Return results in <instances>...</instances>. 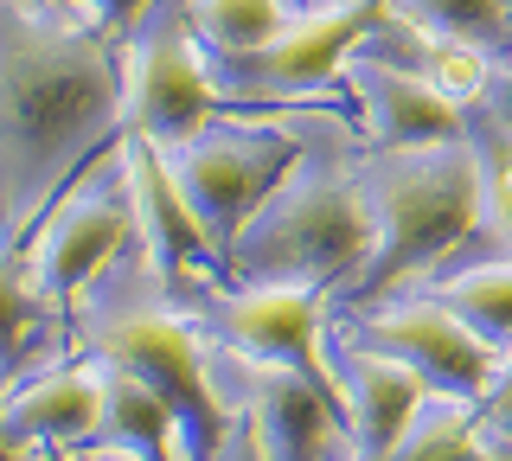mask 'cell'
Returning <instances> with one entry per match:
<instances>
[{
    "instance_id": "obj_6",
    "label": "cell",
    "mask_w": 512,
    "mask_h": 461,
    "mask_svg": "<svg viewBox=\"0 0 512 461\" xmlns=\"http://www.w3.org/2000/svg\"><path fill=\"white\" fill-rule=\"evenodd\" d=\"M96 353H103V365H122V372L148 378L167 397L180 429H186V455H224L231 423H224L212 372H205L199 340H192V327L180 314H160V308L116 314V321L96 327Z\"/></svg>"
},
{
    "instance_id": "obj_18",
    "label": "cell",
    "mask_w": 512,
    "mask_h": 461,
    "mask_svg": "<svg viewBox=\"0 0 512 461\" xmlns=\"http://www.w3.org/2000/svg\"><path fill=\"white\" fill-rule=\"evenodd\" d=\"M429 301H442L455 321H468L493 353L506 359L512 346V257L506 263H487V269H468V276H448V282H429L423 289Z\"/></svg>"
},
{
    "instance_id": "obj_9",
    "label": "cell",
    "mask_w": 512,
    "mask_h": 461,
    "mask_svg": "<svg viewBox=\"0 0 512 461\" xmlns=\"http://www.w3.org/2000/svg\"><path fill=\"white\" fill-rule=\"evenodd\" d=\"M237 391H244V417H250V449L276 455V461H327V455H359L352 449V423L340 410V391L320 378L295 372V365H269L250 353L224 346Z\"/></svg>"
},
{
    "instance_id": "obj_5",
    "label": "cell",
    "mask_w": 512,
    "mask_h": 461,
    "mask_svg": "<svg viewBox=\"0 0 512 461\" xmlns=\"http://www.w3.org/2000/svg\"><path fill=\"white\" fill-rule=\"evenodd\" d=\"M167 167H173L180 199L192 205L199 231L212 237V250L224 263V250L244 231V218L301 167V141L276 135V129H212V135L199 129V135L167 148Z\"/></svg>"
},
{
    "instance_id": "obj_15",
    "label": "cell",
    "mask_w": 512,
    "mask_h": 461,
    "mask_svg": "<svg viewBox=\"0 0 512 461\" xmlns=\"http://www.w3.org/2000/svg\"><path fill=\"white\" fill-rule=\"evenodd\" d=\"M96 429H103V372L64 365V372H39L0 404V455L84 449V436Z\"/></svg>"
},
{
    "instance_id": "obj_2",
    "label": "cell",
    "mask_w": 512,
    "mask_h": 461,
    "mask_svg": "<svg viewBox=\"0 0 512 461\" xmlns=\"http://www.w3.org/2000/svg\"><path fill=\"white\" fill-rule=\"evenodd\" d=\"M365 205H372V250L340 282V308L359 314L391 289L429 276L448 250L480 225L487 173L474 141H429V148H378L359 167Z\"/></svg>"
},
{
    "instance_id": "obj_27",
    "label": "cell",
    "mask_w": 512,
    "mask_h": 461,
    "mask_svg": "<svg viewBox=\"0 0 512 461\" xmlns=\"http://www.w3.org/2000/svg\"><path fill=\"white\" fill-rule=\"evenodd\" d=\"M288 13H314V0H288Z\"/></svg>"
},
{
    "instance_id": "obj_17",
    "label": "cell",
    "mask_w": 512,
    "mask_h": 461,
    "mask_svg": "<svg viewBox=\"0 0 512 461\" xmlns=\"http://www.w3.org/2000/svg\"><path fill=\"white\" fill-rule=\"evenodd\" d=\"M397 461H487L493 442L480 429V404L474 397H448V391H429L416 404V417L404 423V436L391 442Z\"/></svg>"
},
{
    "instance_id": "obj_23",
    "label": "cell",
    "mask_w": 512,
    "mask_h": 461,
    "mask_svg": "<svg viewBox=\"0 0 512 461\" xmlns=\"http://www.w3.org/2000/svg\"><path fill=\"white\" fill-rule=\"evenodd\" d=\"M480 429H487L493 455H512V378H500V385L480 397Z\"/></svg>"
},
{
    "instance_id": "obj_26",
    "label": "cell",
    "mask_w": 512,
    "mask_h": 461,
    "mask_svg": "<svg viewBox=\"0 0 512 461\" xmlns=\"http://www.w3.org/2000/svg\"><path fill=\"white\" fill-rule=\"evenodd\" d=\"M493 58H500V71H512V26H506V39L493 45Z\"/></svg>"
},
{
    "instance_id": "obj_11",
    "label": "cell",
    "mask_w": 512,
    "mask_h": 461,
    "mask_svg": "<svg viewBox=\"0 0 512 461\" xmlns=\"http://www.w3.org/2000/svg\"><path fill=\"white\" fill-rule=\"evenodd\" d=\"M135 231L141 225H135L128 167L116 161L109 173H96L90 186H77V193L39 225V244H32V289L45 301H58V308H71V301L84 295V282L116 257Z\"/></svg>"
},
{
    "instance_id": "obj_29",
    "label": "cell",
    "mask_w": 512,
    "mask_h": 461,
    "mask_svg": "<svg viewBox=\"0 0 512 461\" xmlns=\"http://www.w3.org/2000/svg\"><path fill=\"white\" fill-rule=\"evenodd\" d=\"M0 404H7V391H0Z\"/></svg>"
},
{
    "instance_id": "obj_13",
    "label": "cell",
    "mask_w": 512,
    "mask_h": 461,
    "mask_svg": "<svg viewBox=\"0 0 512 461\" xmlns=\"http://www.w3.org/2000/svg\"><path fill=\"white\" fill-rule=\"evenodd\" d=\"M122 167H128V193H135V225L148 237V257L160 269V282H180L186 269H199V263L224 269L212 237L199 231V218H192V205L180 199L167 148L148 141V135H135V129H122Z\"/></svg>"
},
{
    "instance_id": "obj_4",
    "label": "cell",
    "mask_w": 512,
    "mask_h": 461,
    "mask_svg": "<svg viewBox=\"0 0 512 461\" xmlns=\"http://www.w3.org/2000/svg\"><path fill=\"white\" fill-rule=\"evenodd\" d=\"M391 13V0H340V7H314V13H288V26L276 39H263L256 52H205L218 97L237 103H301L340 77L346 52L359 39H372V26Z\"/></svg>"
},
{
    "instance_id": "obj_22",
    "label": "cell",
    "mask_w": 512,
    "mask_h": 461,
    "mask_svg": "<svg viewBox=\"0 0 512 461\" xmlns=\"http://www.w3.org/2000/svg\"><path fill=\"white\" fill-rule=\"evenodd\" d=\"M26 340H32V289L0 250V372L26 353Z\"/></svg>"
},
{
    "instance_id": "obj_12",
    "label": "cell",
    "mask_w": 512,
    "mask_h": 461,
    "mask_svg": "<svg viewBox=\"0 0 512 461\" xmlns=\"http://www.w3.org/2000/svg\"><path fill=\"white\" fill-rule=\"evenodd\" d=\"M327 372H333V391H340V410L352 423V449L359 455H391V442L404 436L416 404L429 397L423 372H410L391 353H372V346H352L340 333L327 340Z\"/></svg>"
},
{
    "instance_id": "obj_14",
    "label": "cell",
    "mask_w": 512,
    "mask_h": 461,
    "mask_svg": "<svg viewBox=\"0 0 512 461\" xmlns=\"http://www.w3.org/2000/svg\"><path fill=\"white\" fill-rule=\"evenodd\" d=\"M352 97L365 109V129L378 148H429V141H461V97L429 84L423 71L397 58L365 52L352 71Z\"/></svg>"
},
{
    "instance_id": "obj_19",
    "label": "cell",
    "mask_w": 512,
    "mask_h": 461,
    "mask_svg": "<svg viewBox=\"0 0 512 461\" xmlns=\"http://www.w3.org/2000/svg\"><path fill=\"white\" fill-rule=\"evenodd\" d=\"M186 20L205 52H256L288 26V0H192Z\"/></svg>"
},
{
    "instance_id": "obj_24",
    "label": "cell",
    "mask_w": 512,
    "mask_h": 461,
    "mask_svg": "<svg viewBox=\"0 0 512 461\" xmlns=\"http://www.w3.org/2000/svg\"><path fill=\"white\" fill-rule=\"evenodd\" d=\"M71 7H84L96 26H109V33H128V26L141 20V7H148V0H71Z\"/></svg>"
},
{
    "instance_id": "obj_28",
    "label": "cell",
    "mask_w": 512,
    "mask_h": 461,
    "mask_svg": "<svg viewBox=\"0 0 512 461\" xmlns=\"http://www.w3.org/2000/svg\"><path fill=\"white\" fill-rule=\"evenodd\" d=\"M500 378H512V346H506V359H500Z\"/></svg>"
},
{
    "instance_id": "obj_7",
    "label": "cell",
    "mask_w": 512,
    "mask_h": 461,
    "mask_svg": "<svg viewBox=\"0 0 512 461\" xmlns=\"http://www.w3.org/2000/svg\"><path fill=\"white\" fill-rule=\"evenodd\" d=\"M340 340L404 359L410 372H423L429 391H448V397H474L480 404L500 385V353L429 295H404V301H384V308L372 301V308H359L352 327H340Z\"/></svg>"
},
{
    "instance_id": "obj_3",
    "label": "cell",
    "mask_w": 512,
    "mask_h": 461,
    "mask_svg": "<svg viewBox=\"0 0 512 461\" xmlns=\"http://www.w3.org/2000/svg\"><path fill=\"white\" fill-rule=\"evenodd\" d=\"M372 250V205L346 167L288 173L224 250V282H346Z\"/></svg>"
},
{
    "instance_id": "obj_20",
    "label": "cell",
    "mask_w": 512,
    "mask_h": 461,
    "mask_svg": "<svg viewBox=\"0 0 512 461\" xmlns=\"http://www.w3.org/2000/svg\"><path fill=\"white\" fill-rule=\"evenodd\" d=\"M404 7L416 26H429L442 39H461V45H480L487 58L512 26V0H404Z\"/></svg>"
},
{
    "instance_id": "obj_1",
    "label": "cell",
    "mask_w": 512,
    "mask_h": 461,
    "mask_svg": "<svg viewBox=\"0 0 512 461\" xmlns=\"http://www.w3.org/2000/svg\"><path fill=\"white\" fill-rule=\"evenodd\" d=\"M128 65L103 33L32 0H0V212L32 225L39 205L122 129Z\"/></svg>"
},
{
    "instance_id": "obj_16",
    "label": "cell",
    "mask_w": 512,
    "mask_h": 461,
    "mask_svg": "<svg viewBox=\"0 0 512 461\" xmlns=\"http://www.w3.org/2000/svg\"><path fill=\"white\" fill-rule=\"evenodd\" d=\"M103 436L109 442H84V449L90 455H135V461L186 455V429L173 417V404L148 378L122 372V365H103Z\"/></svg>"
},
{
    "instance_id": "obj_25",
    "label": "cell",
    "mask_w": 512,
    "mask_h": 461,
    "mask_svg": "<svg viewBox=\"0 0 512 461\" xmlns=\"http://www.w3.org/2000/svg\"><path fill=\"white\" fill-rule=\"evenodd\" d=\"M480 109H487L500 129H512V71H487V90H480Z\"/></svg>"
},
{
    "instance_id": "obj_8",
    "label": "cell",
    "mask_w": 512,
    "mask_h": 461,
    "mask_svg": "<svg viewBox=\"0 0 512 461\" xmlns=\"http://www.w3.org/2000/svg\"><path fill=\"white\" fill-rule=\"evenodd\" d=\"M218 109V84L205 71V52L192 39V20L180 7H160V20L141 26L135 52H128V97H122V129L160 141L199 135Z\"/></svg>"
},
{
    "instance_id": "obj_21",
    "label": "cell",
    "mask_w": 512,
    "mask_h": 461,
    "mask_svg": "<svg viewBox=\"0 0 512 461\" xmlns=\"http://www.w3.org/2000/svg\"><path fill=\"white\" fill-rule=\"evenodd\" d=\"M480 173H487V205H480V218H487L493 231H500L506 257H512V129L487 116V129H480Z\"/></svg>"
},
{
    "instance_id": "obj_10",
    "label": "cell",
    "mask_w": 512,
    "mask_h": 461,
    "mask_svg": "<svg viewBox=\"0 0 512 461\" xmlns=\"http://www.w3.org/2000/svg\"><path fill=\"white\" fill-rule=\"evenodd\" d=\"M320 282H224L205 301L218 346L269 365H295V372L333 385L327 372V321H320Z\"/></svg>"
}]
</instances>
